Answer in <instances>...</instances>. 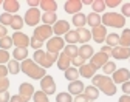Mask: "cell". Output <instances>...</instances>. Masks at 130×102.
I'll use <instances>...</instances> for the list:
<instances>
[{
	"label": "cell",
	"mask_w": 130,
	"mask_h": 102,
	"mask_svg": "<svg viewBox=\"0 0 130 102\" xmlns=\"http://www.w3.org/2000/svg\"><path fill=\"white\" fill-rule=\"evenodd\" d=\"M56 102H73V97L70 93H59L56 96Z\"/></svg>",
	"instance_id": "obj_41"
},
{
	"label": "cell",
	"mask_w": 130,
	"mask_h": 102,
	"mask_svg": "<svg viewBox=\"0 0 130 102\" xmlns=\"http://www.w3.org/2000/svg\"><path fill=\"white\" fill-rule=\"evenodd\" d=\"M9 102H25V99H23L20 94H14V96H11Z\"/></svg>",
	"instance_id": "obj_51"
},
{
	"label": "cell",
	"mask_w": 130,
	"mask_h": 102,
	"mask_svg": "<svg viewBox=\"0 0 130 102\" xmlns=\"http://www.w3.org/2000/svg\"><path fill=\"white\" fill-rule=\"evenodd\" d=\"M63 54H67L71 60L79 54V48L76 46V45H65V48H63Z\"/></svg>",
	"instance_id": "obj_34"
},
{
	"label": "cell",
	"mask_w": 130,
	"mask_h": 102,
	"mask_svg": "<svg viewBox=\"0 0 130 102\" xmlns=\"http://www.w3.org/2000/svg\"><path fill=\"white\" fill-rule=\"evenodd\" d=\"M71 22H73V25H74L77 29H80V28H84L85 23H87V15L82 14V12L74 14V15H73V19H71Z\"/></svg>",
	"instance_id": "obj_24"
},
{
	"label": "cell",
	"mask_w": 130,
	"mask_h": 102,
	"mask_svg": "<svg viewBox=\"0 0 130 102\" xmlns=\"http://www.w3.org/2000/svg\"><path fill=\"white\" fill-rule=\"evenodd\" d=\"M19 94L25 99V102H29V99L34 96V87L29 82H23L19 87Z\"/></svg>",
	"instance_id": "obj_12"
},
{
	"label": "cell",
	"mask_w": 130,
	"mask_h": 102,
	"mask_svg": "<svg viewBox=\"0 0 130 102\" xmlns=\"http://www.w3.org/2000/svg\"><path fill=\"white\" fill-rule=\"evenodd\" d=\"M119 46L130 48V29H122V34L119 36Z\"/></svg>",
	"instance_id": "obj_30"
},
{
	"label": "cell",
	"mask_w": 130,
	"mask_h": 102,
	"mask_svg": "<svg viewBox=\"0 0 130 102\" xmlns=\"http://www.w3.org/2000/svg\"><path fill=\"white\" fill-rule=\"evenodd\" d=\"M0 5H3V0H0Z\"/></svg>",
	"instance_id": "obj_58"
},
{
	"label": "cell",
	"mask_w": 130,
	"mask_h": 102,
	"mask_svg": "<svg viewBox=\"0 0 130 102\" xmlns=\"http://www.w3.org/2000/svg\"><path fill=\"white\" fill-rule=\"evenodd\" d=\"M102 25L107 28H124L125 26V17H122V14H118V12H105L102 17Z\"/></svg>",
	"instance_id": "obj_4"
},
{
	"label": "cell",
	"mask_w": 130,
	"mask_h": 102,
	"mask_svg": "<svg viewBox=\"0 0 130 102\" xmlns=\"http://www.w3.org/2000/svg\"><path fill=\"white\" fill-rule=\"evenodd\" d=\"M93 0H82V5H91Z\"/></svg>",
	"instance_id": "obj_57"
},
{
	"label": "cell",
	"mask_w": 130,
	"mask_h": 102,
	"mask_svg": "<svg viewBox=\"0 0 130 102\" xmlns=\"http://www.w3.org/2000/svg\"><path fill=\"white\" fill-rule=\"evenodd\" d=\"M121 6H122V8H121V14H122V17H130V2L122 3Z\"/></svg>",
	"instance_id": "obj_45"
},
{
	"label": "cell",
	"mask_w": 130,
	"mask_h": 102,
	"mask_svg": "<svg viewBox=\"0 0 130 102\" xmlns=\"http://www.w3.org/2000/svg\"><path fill=\"white\" fill-rule=\"evenodd\" d=\"M36 39H39L40 42H45V40H50L53 37V26H48V25H40V26H36L34 29V34H32Z\"/></svg>",
	"instance_id": "obj_7"
},
{
	"label": "cell",
	"mask_w": 130,
	"mask_h": 102,
	"mask_svg": "<svg viewBox=\"0 0 130 102\" xmlns=\"http://www.w3.org/2000/svg\"><path fill=\"white\" fill-rule=\"evenodd\" d=\"M70 31V23L67 20H57L54 25H53V34H56L57 37H60L62 34L65 36Z\"/></svg>",
	"instance_id": "obj_15"
},
{
	"label": "cell",
	"mask_w": 130,
	"mask_h": 102,
	"mask_svg": "<svg viewBox=\"0 0 130 102\" xmlns=\"http://www.w3.org/2000/svg\"><path fill=\"white\" fill-rule=\"evenodd\" d=\"M108 62V56L104 54V53H98V54H93V57L90 59V65L94 68V70H98V68H102L105 63Z\"/></svg>",
	"instance_id": "obj_13"
},
{
	"label": "cell",
	"mask_w": 130,
	"mask_h": 102,
	"mask_svg": "<svg viewBox=\"0 0 130 102\" xmlns=\"http://www.w3.org/2000/svg\"><path fill=\"white\" fill-rule=\"evenodd\" d=\"M84 94L90 102H94L98 97H99V90H98L94 85H88V87H85V90H84Z\"/></svg>",
	"instance_id": "obj_21"
},
{
	"label": "cell",
	"mask_w": 130,
	"mask_h": 102,
	"mask_svg": "<svg viewBox=\"0 0 130 102\" xmlns=\"http://www.w3.org/2000/svg\"><path fill=\"white\" fill-rule=\"evenodd\" d=\"M63 74H65V79H68L70 82H73V80H77V77H79V70H77V68H74V66H70L68 70L63 71Z\"/></svg>",
	"instance_id": "obj_32"
},
{
	"label": "cell",
	"mask_w": 130,
	"mask_h": 102,
	"mask_svg": "<svg viewBox=\"0 0 130 102\" xmlns=\"http://www.w3.org/2000/svg\"><path fill=\"white\" fill-rule=\"evenodd\" d=\"M130 79V71L127 70V68H119V70H116L115 73L111 74V80L115 82V85L116 83H124V82H127Z\"/></svg>",
	"instance_id": "obj_11"
},
{
	"label": "cell",
	"mask_w": 130,
	"mask_h": 102,
	"mask_svg": "<svg viewBox=\"0 0 130 102\" xmlns=\"http://www.w3.org/2000/svg\"><path fill=\"white\" fill-rule=\"evenodd\" d=\"M39 6L43 9V12H56L57 2H56V0H40Z\"/></svg>",
	"instance_id": "obj_20"
},
{
	"label": "cell",
	"mask_w": 130,
	"mask_h": 102,
	"mask_svg": "<svg viewBox=\"0 0 130 102\" xmlns=\"http://www.w3.org/2000/svg\"><path fill=\"white\" fill-rule=\"evenodd\" d=\"M12 57H14V60H17V62L26 60V59H28V49H26V48H14Z\"/></svg>",
	"instance_id": "obj_25"
},
{
	"label": "cell",
	"mask_w": 130,
	"mask_h": 102,
	"mask_svg": "<svg viewBox=\"0 0 130 102\" xmlns=\"http://www.w3.org/2000/svg\"><path fill=\"white\" fill-rule=\"evenodd\" d=\"M42 20V14L37 8H29L26 12H25V17H23V22L28 25V26H37V23Z\"/></svg>",
	"instance_id": "obj_5"
},
{
	"label": "cell",
	"mask_w": 130,
	"mask_h": 102,
	"mask_svg": "<svg viewBox=\"0 0 130 102\" xmlns=\"http://www.w3.org/2000/svg\"><path fill=\"white\" fill-rule=\"evenodd\" d=\"M128 60H130V59H128Z\"/></svg>",
	"instance_id": "obj_59"
},
{
	"label": "cell",
	"mask_w": 130,
	"mask_h": 102,
	"mask_svg": "<svg viewBox=\"0 0 130 102\" xmlns=\"http://www.w3.org/2000/svg\"><path fill=\"white\" fill-rule=\"evenodd\" d=\"M91 8H93V12L99 14V12H102L107 6H105V2H104V0H93Z\"/></svg>",
	"instance_id": "obj_36"
},
{
	"label": "cell",
	"mask_w": 130,
	"mask_h": 102,
	"mask_svg": "<svg viewBox=\"0 0 130 102\" xmlns=\"http://www.w3.org/2000/svg\"><path fill=\"white\" fill-rule=\"evenodd\" d=\"M11 94L9 91H0V102H9Z\"/></svg>",
	"instance_id": "obj_47"
},
{
	"label": "cell",
	"mask_w": 130,
	"mask_h": 102,
	"mask_svg": "<svg viewBox=\"0 0 130 102\" xmlns=\"http://www.w3.org/2000/svg\"><path fill=\"white\" fill-rule=\"evenodd\" d=\"M70 63H71V59L67 56V54H59V57H57V68L59 70H62V71H65V70H68L70 68Z\"/></svg>",
	"instance_id": "obj_23"
},
{
	"label": "cell",
	"mask_w": 130,
	"mask_h": 102,
	"mask_svg": "<svg viewBox=\"0 0 130 102\" xmlns=\"http://www.w3.org/2000/svg\"><path fill=\"white\" fill-rule=\"evenodd\" d=\"M8 88H9V79L0 77V91H8Z\"/></svg>",
	"instance_id": "obj_44"
},
{
	"label": "cell",
	"mask_w": 130,
	"mask_h": 102,
	"mask_svg": "<svg viewBox=\"0 0 130 102\" xmlns=\"http://www.w3.org/2000/svg\"><path fill=\"white\" fill-rule=\"evenodd\" d=\"M11 37H12V42H14L15 48H28V45H29V37L26 36L25 32L17 31V32H14Z\"/></svg>",
	"instance_id": "obj_9"
},
{
	"label": "cell",
	"mask_w": 130,
	"mask_h": 102,
	"mask_svg": "<svg viewBox=\"0 0 130 102\" xmlns=\"http://www.w3.org/2000/svg\"><path fill=\"white\" fill-rule=\"evenodd\" d=\"M11 54L8 53L6 49H0V65H5V63H8L11 59Z\"/></svg>",
	"instance_id": "obj_42"
},
{
	"label": "cell",
	"mask_w": 130,
	"mask_h": 102,
	"mask_svg": "<svg viewBox=\"0 0 130 102\" xmlns=\"http://www.w3.org/2000/svg\"><path fill=\"white\" fill-rule=\"evenodd\" d=\"M111 56L118 59V60H125V59H130V48H124V46H115L111 49Z\"/></svg>",
	"instance_id": "obj_16"
},
{
	"label": "cell",
	"mask_w": 130,
	"mask_h": 102,
	"mask_svg": "<svg viewBox=\"0 0 130 102\" xmlns=\"http://www.w3.org/2000/svg\"><path fill=\"white\" fill-rule=\"evenodd\" d=\"M14 45V42H12V37L11 36H5L2 40H0V49H9L11 46Z\"/></svg>",
	"instance_id": "obj_37"
},
{
	"label": "cell",
	"mask_w": 130,
	"mask_h": 102,
	"mask_svg": "<svg viewBox=\"0 0 130 102\" xmlns=\"http://www.w3.org/2000/svg\"><path fill=\"white\" fill-rule=\"evenodd\" d=\"M40 90H42L45 94H48V96L56 93V82H54L53 76L46 74L45 77L40 79Z\"/></svg>",
	"instance_id": "obj_8"
},
{
	"label": "cell",
	"mask_w": 130,
	"mask_h": 102,
	"mask_svg": "<svg viewBox=\"0 0 130 102\" xmlns=\"http://www.w3.org/2000/svg\"><path fill=\"white\" fill-rule=\"evenodd\" d=\"M11 20H12V14H8V12L0 14V25L9 26V25H11Z\"/></svg>",
	"instance_id": "obj_39"
},
{
	"label": "cell",
	"mask_w": 130,
	"mask_h": 102,
	"mask_svg": "<svg viewBox=\"0 0 130 102\" xmlns=\"http://www.w3.org/2000/svg\"><path fill=\"white\" fill-rule=\"evenodd\" d=\"M105 2V6H110V8H115L118 5H121V0H104Z\"/></svg>",
	"instance_id": "obj_48"
},
{
	"label": "cell",
	"mask_w": 130,
	"mask_h": 102,
	"mask_svg": "<svg viewBox=\"0 0 130 102\" xmlns=\"http://www.w3.org/2000/svg\"><path fill=\"white\" fill-rule=\"evenodd\" d=\"M6 66H8V71H9L11 74H19V73H20V63H19L17 60H14V59L9 60Z\"/></svg>",
	"instance_id": "obj_35"
},
{
	"label": "cell",
	"mask_w": 130,
	"mask_h": 102,
	"mask_svg": "<svg viewBox=\"0 0 130 102\" xmlns=\"http://www.w3.org/2000/svg\"><path fill=\"white\" fill-rule=\"evenodd\" d=\"M29 45H31L32 48H34V51H37V49H40V48L43 46V42H40L39 39H36L34 36H32V37L29 39Z\"/></svg>",
	"instance_id": "obj_43"
},
{
	"label": "cell",
	"mask_w": 130,
	"mask_h": 102,
	"mask_svg": "<svg viewBox=\"0 0 130 102\" xmlns=\"http://www.w3.org/2000/svg\"><path fill=\"white\" fill-rule=\"evenodd\" d=\"M91 82H93L94 87L99 91H102L104 94H107V96H115L116 94V85L108 76H105V74H94Z\"/></svg>",
	"instance_id": "obj_1"
},
{
	"label": "cell",
	"mask_w": 130,
	"mask_h": 102,
	"mask_svg": "<svg viewBox=\"0 0 130 102\" xmlns=\"http://www.w3.org/2000/svg\"><path fill=\"white\" fill-rule=\"evenodd\" d=\"M20 71H23L28 77L31 79H42L45 77V68H42L40 65H37L32 59H26L20 63Z\"/></svg>",
	"instance_id": "obj_2"
},
{
	"label": "cell",
	"mask_w": 130,
	"mask_h": 102,
	"mask_svg": "<svg viewBox=\"0 0 130 102\" xmlns=\"http://www.w3.org/2000/svg\"><path fill=\"white\" fill-rule=\"evenodd\" d=\"M42 22H43V25L53 26V25L57 22V15H56V12H43V14H42Z\"/></svg>",
	"instance_id": "obj_28"
},
{
	"label": "cell",
	"mask_w": 130,
	"mask_h": 102,
	"mask_svg": "<svg viewBox=\"0 0 130 102\" xmlns=\"http://www.w3.org/2000/svg\"><path fill=\"white\" fill-rule=\"evenodd\" d=\"M77 34H79V42H82V45H85V42H90V39H91V31L90 29L80 28V29H77Z\"/></svg>",
	"instance_id": "obj_33"
},
{
	"label": "cell",
	"mask_w": 130,
	"mask_h": 102,
	"mask_svg": "<svg viewBox=\"0 0 130 102\" xmlns=\"http://www.w3.org/2000/svg\"><path fill=\"white\" fill-rule=\"evenodd\" d=\"M65 42H68V45H76L79 42V34H77V29H70L63 37Z\"/></svg>",
	"instance_id": "obj_27"
},
{
	"label": "cell",
	"mask_w": 130,
	"mask_h": 102,
	"mask_svg": "<svg viewBox=\"0 0 130 102\" xmlns=\"http://www.w3.org/2000/svg\"><path fill=\"white\" fill-rule=\"evenodd\" d=\"M105 42H107V46H110V48L118 46V45H119V34H116V32H110V34H107Z\"/></svg>",
	"instance_id": "obj_29"
},
{
	"label": "cell",
	"mask_w": 130,
	"mask_h": 102,
	"mask_svg": "<svg viewBox=\"0 0 130 102\" xmlns=\"http://www.w3.org/2000/svg\"><path fill=\"white\" fill-rule=\"evenodd\" d=\"M57 54H51V53H45V51H42V49H37V51H34V54H32V60H34L37 65H40L42 68H50V66H53V63L54 62H57Z\"/></svg>",
	"instance_id": "obj_3"
},
{
	"label": "cell",
	"mask_w": 130,
	"mask_h": 102,
	"mask_svg": "<svg viewBox=\"0 0 130 102\" xmlns=\"http://www.w3.org/2000/svg\"><path fill=\"white\" fill-rule=\"evenodd\" d=\"M93 54H94V49H93V46L91 45H88V43H85V45H82L79 48V56L82 57V59H91L93 57Z\"/></svg>",
	"instance_id": "obj_22"
},
{
	"label": "cell",
	"mask_w": 130,
	"mask_h": 102,
	"mask_svg": "<svg viewBox=\"0 0 130 102\" xmlns=\"http://www.w3.org/2000/svg\"><path fill=\"white\" fill-rule=\"evenodd\" d=\"M63 48H65V40L62 37L54 36V37H51L50 40L46 42V51L51 53V54H59Z\"/></svg>",
	"instance_id": "obj_6"
},
{
	"label": "cell",
	"mask_w": 130,
	"mask_h": 102,
	"mask_svg": "<svg viewBox=\"0 0 130 102\" xmlns=\"http://www.w3.org/2000/svg\"><path fill=\"white\" fill-rule=\"evenodd\" d=\"M105 37H107V28L104 25H99L91 29V39H94V42L102 43L105 42Z\"/></svg>",
	"instance_id": "obj_14"
},
{
	"label": "cell",
	"mask_w": 130,
	"mask_h": 102,
	"mask_svg": "<svg viewBox=\"0 0 130 102\" xmlns=\"http://www.w3.org/2000/svg\"><path fill=\"white\" fill-rule=\"evenodd\" d=\"M118 102H130V96H128V94H122Z\"/></svg>",
	"instance_id": "obj_56"
},
{
	"label": "cell",
	"mask_w": 130,
	"mask_h": 102,
	"mask_svg": "<svg viewBox=\"0 0 130 102\" xmlns=\"http://www.w3.org/2000/svg\"><path fill=\"white\" fill-rule=\"evenodd\" d=\"M23 23H25V22H23V17H20V15H17V14H14L9 26H11L12 29H15V32H17L19 29H22V28H23Z\"/></svg>",
	"instance_id": "obj_31"
},
{
	"label": "cell",
	"mask_w": 130,
	"mask_h": 102,
	"mask_svg": "<svg viewBox=\"0 0 130 102\" xmlns=\"http://www.w3.org/2000/svg\"><path fill=\"white\" fill-rule=\"evenodd\" d=\"M111 49H113V48H110V46L104 45V46L101 48V53H104V54H107V56H111Z\"/></svg>",
	"instance_id": "obj_55"
},
{
	"label": "cell",
	"mask_w": 130,
	"mask_h": 102,
	"mask_svg": "<svg viewBox=\"0 0 130 102\" xmlns=\"http://www.w3.org/2000/svg\"><path fill=\"white\" fill-rule=\"evenodd\" d=\"M82 0H67L63 5V9L65 12H68V14H79L80 9H82Z\"/></svg>",
	"instance_id": "obj_10"
},
{
	"label": "cell",
	"mask_w": 130,
	"mask_h": 102,
	"mask_svg": "<svg viewBox=\"0 0 130 102\" xmlns=\"http://www.w3.org/2000/svg\"><path fill=\"white\" fill-rule=\"evenodd\" d=\"M71 63H73L74 66H82V65L85 63V59H82V57H80V56L77 54V56H76V57L71 60Z\"/></svg>",
	"instance_id": "obj_46"
},
{
	"label": "cell",
	"mask_w": 130,
	"mask_h": 102,
	"mask_svg": "<svg viewBox=\"0 0 130 102\" xmlns=\"http://www.w3.org/2000/svg\"><path fill=\"white\" fill-rule=\"evenodd\" d=\"M3 9H5V12H8V14H15L19 9H20V3L17 2V0H3Z\"/></svg>",
	"instance_id": "obj_17"
},
{
	"label": "cell",
	"mask_w": 130,
	"mask_h": 102,
	"mask_svg": "<svg viewBox=\"0 0 130 102\" xmlns=\"http://www.w3.org/2000/svg\"><path fill=\"white\" fill-rule=\"evenodd\" d=\"M87 23H88L91 28H96V26L102 25L101 15H99V14H96V12H90V14L87 15Z\"/></svg>",
	"instance_id": "obj_26"
},
{
	"label": "cell",
	"mask_w": 130,
	"mask_h": 102,
	"mask_svg": "<svg viewBox=\"0 0 130 102\" xmlns=\"http://www.w3.org/2000/svg\"><path fill=\"white\" fill-rule=\"evenodd\" d=\"M5 36H8V29H6V26L0 25V40H2Z\"/></svg>",
	"instance_id": "obj_53"
},
{
	"label": "cell",
	"mask_w": 130,
	"mask_h": 102,
	"mask_svg": "<svg viewBox=\"0 0 130 102\" xmlns=\"http://www.w3.org/2000/svg\"><path fill=\"white\" fill-rule=\"evenodd\" d=\"M96 74V70L90 63H84L82 66H79V76H82L85 79H93Z\"/></svg>",
	"instance_id": "obj_19"
},
{
	"label": "cell",
	"mask_w": 130,
	"mask_h": 102,
	"mask_svg": "<svg viewBox=\"0 0 130 102\" xmlns=\"http://www.w3.org/2000/svg\"><path fill=\"white\" fill-rule=\"evenodd\" d=\"M26 3L29 5V8H37L40 5V0H28Z\"/></svg>",
	"instance_id": "obj_54"
},
{
	"label": "cell",
	"mask_w": 130,
	"mask_h": 102,
	"mask_svg": "<svg viewBox=\"0 0 130 102\" xmlns=\"http://www.w3.org/2000/svg\"><path fill=\"white\" fill-rule=\"evenodd\" d=\"M116 70H118V68H116V65H115V62H110V60H108V62L102 66V71H104V74H105V76L113 74Z\"/></svg>",
	"instance_id": "obj_38"
},
{
	"label": "cell",
	"mask_w": 130,
	"mask_h": 102,
	"mask_svg": "<svg viewBox=\"0 0 130 102\" xmlns=\"http://www.w3.org/2000/svg\"><path fill=\"white\" fill-rule=\"evenodd\" d=\"M32 99H34V102H50V100H48V94H45L42 90L40 91H34Z\"/></svg>",
	"instance_id": "obj_40"
},
{
	"label": "cell",
	"mask_w": 130,
	"mask_h": 102,
	"mask_svg": "<svg viewBox=\"0 0 130 102\" xmlns=\"http://www.w3.org/2000/svg\"><path fill=\"white\" fill-rule=\"evenodd\" d=\"M73 102H90V100H88V99L85 97V94L82 93V94H77V96H74Z\"/></svg>",
	"instance_id": "obj_49"
},
{
	"label": "cell",
	"mask_w": 130,
	"mask_h": 102,
	"mask_svg": "<svg viewBox=\"0 0 130 102\" xmlns=\"http://www.w3.org/2000/svg\"><path fill=\"white\" fill-rule=\"evenodd\" d=\"M122 93L130 96V80H127V82L122 83Z\"/></svg>",
	"instance_id": "obj_50"
},
{
	"label": "cell",
	"mask_w": 130,
	"mask_h": 102,
	"mask_svg": "<svg viewBox=\"0 0 130 102\" xmlns=\"http://www.w3.org/2000/svg\"><path fill=\"white\" fill-rule=\"evenodd\" d=\"M9 71H8V66H5V65H0V77H6V74H8Z\"/></svg>",
	"instance_id": "obj_52"
},
{
	"label": "cell",
	"mask_w": 130,
	"mask_h": 102,
	"mask_svg": "<svg viewBox=\"0 0 130 102\" xmlns=\"http://www.w3.org/2000/svg\"><path fill=\"white\" fill-rule=\"evenodd\" d=\"M85 90V87H84V83H82V80H73V82H70L68 83V93L70 94H74V96H77V94H82V91Z\"/></svg>",
	"instance_id": "obj_18"
}]
</instances>
